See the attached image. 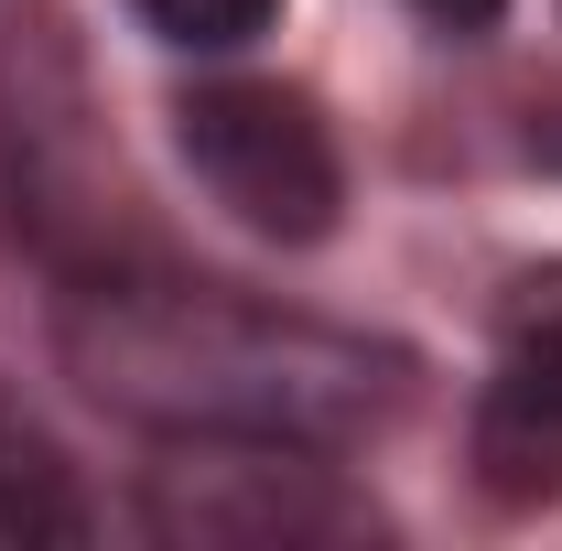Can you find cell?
Wrapping results in <instances>:
<instances>
[{
	"instance_id": "obj_6",
	"label": "cell",
	"mask_w": 562,
	"mask_h": 551,
	"mask_svg": "<svg viewBox=\"0 0 562 551\" xmlns=\"http://www.w3.org/2000/svg\"><path fill=\"white\" fill-rule=\"evenodd\" d=\"M140 33H162V44H184V55H227V44H260L271 33L281 0H131Z\"/></svg>"
},
{
	"instance_id": "obj_1",
	"label": "cell",
	"mask_w": 562,
	"mask_h": 551,
	"mask_svg": "<svg viewBox=\"0 0 562 551\" xmlns=\"http://www.w3.org/2000/svg\"><path fill=\"white\" fill-rule=\"evenodd\" d=\"M76 390L151 443H314L347 454L412 401V357L184 271H76L55 303Z\"/></svg>"
},
{
	"instance_id": "obj_2",
	"label": "cell",
	"mask_w": 562,
	"mask_h": 551,
	"mask_svg": "<svg viewBox=\"0 0 562 551\" xmlns=\"http://www.w3.org/2000/svg\"><path fill=\"white\" fill-rule=\"evenodd\" d=\"M173 151L195 162V184L216 206L249 238H271V249H314L347 216V162H336V131L314 120L303 87L216 76V87H195L173 109Z\"/></svg>"
},
{
	"instance_id": "obj_4",
	"label": "cell",
	"mask_w": 562,
	"mask_h": 551,
	"mask_svg": "<svg viewBox=\"0 0 562 551\" xmlns=\"http://www.w3.org/2000/svg\"><path fill=\"white\" fill-rule=\"evenodd\" d=\"M476 465L497 497H562V314L530 325L476 412Z\"/></svg>"
},
{
	"instance_id": "obj_7",
	"label": "cell",
	"mask_w": 562,
	"mask_h": 551,
	"mask_svg": "<svg viewBox=\"0 0 562 551\" xmlns=\"http://www.w3.org/2000/svg\"><path fill=\"white\" fill-rule=\"evenodd\" d=\"M0 465H55V443L22 421V401H11V390H0Z\"/></svg>"
},
{
	"instance_id": "obj_5",
	"label": "cell",
	"mask_w": 562,
	"mask_h": 551,
	"mask_svg": "<svg viewBox=\"0 0 562 551\" xmlns=\"http://www.w3.org/2000/svg\"><path fill=\"white\" fill-rule=\"evenodd\" d=\"M33 541H87V497L55 465H0V551Z\"/></svg>"
},
{
	"instance_id": "obj_8",
	"label": "cell",
	"mask_w": 562,
	"mask_h": 551,
	"mask_svg": "<svg viewBox=\"0 0 562 551\" xmlns=\"http://www.w3.org/2000/svg\"><path fill=\"white\" fill-rule=\"evenodd\" d=\"M412 11H422V22H443V33H487L508 0H412Z\"/></svg>"
},
{
	"instance_id": "obj_3",
	"label": "cell",
	"mask_w": 562,
	"mask_h": 551,
	"mask_svg": "<svg viewBox=\"0 0 562 551\" xmlns=\"http://www.w3.org/2000/svg\"><path fill=\"white\" fill-rule=\"evenodd\" d=\"M140 519H151V541L184 551L379 541V508L314 443H173V465H151V486H140Z\"/></svg>"
}]
</instances>
